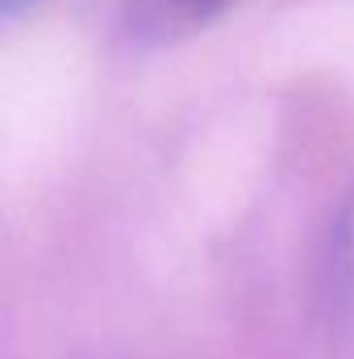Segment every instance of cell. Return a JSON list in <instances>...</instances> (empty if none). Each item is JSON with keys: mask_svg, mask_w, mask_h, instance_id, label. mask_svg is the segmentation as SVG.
Here are the masks:
<instances>
[{"mask_svg": "<svg viewBox=\"0 0 354 359\" xmlns=\"http://www.w3.org/2000/svg\"><path fill=\"white\" fill-rule=\"evenodd\" d=\"M42 0H0V8L8 13V17H21V13H29V8H38Z\"/></svg>", "mask_w": 354, "mask_h": 359, "instance_id": "cell-3", "label": "cell"}, {"mask_svg": "<svg viewBox=\"0 0 354 359\" xmlns=\"http://www.w3.org/2000/svg\"><path fill=\"white\" fill-rule=\"evenodd\" d=\"M242 0H129V34L138 42H179L204 25H213L217 17H225L229 8H238Z\"/></svg>", "mask_w": 354, "mask_h": 359, "instance_id": "cell-1", "label": "cell"}, {"mask_svg": "<svg viewBox=\"0 0 354 359\" xmlns=\"http://www.w3.org/2000/svg\"><path fill=\"white\" fill-rule=\"evenodd\" d=\"M334 264L342 271V280L354 288V188L346 192L342 209H338V226H334Z\"/></svg>", "mask_w": 354, "mask_h": 359, "instance_id": "cell-2", "label": "cell"}]
</instances>
